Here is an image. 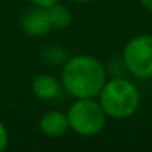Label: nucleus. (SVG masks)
<instances>
[{"mask_svg":"<svg viewBox=\"0 0 152 152\" xmlns=\"http://www.w3.org/2000/svg\"><path fill=\"white\" fill-rule=\"evenodd\" d=\"M106 81L107 70L104 64L91 54L69 57L60 73L63 90L73 99L97 97Z\"/></svg>","mask_w":152,"mask_h":152,"instance_id":"f257e3e1","label":"nucleus"},{"mask_svg":"<svg viewBox=\"0 0 152 152\" xmlns=\"http://www.w3.org/2000/svg\"><path fill=\"white\" fill-rule=\"evenodd\" d=\"M97 100L104 109L107 118L127 119L133 116L140 106V91L134 82L115 76L104 82Z\"/></svg>","mask_w":152,"mask_h":152,"instance_id":"f03ea898","label":"nucleus"},{"mask_svg":"<svg viewBox=\"0 0 152 152\" xmlns=\"http://www.w3.org/2000/svg\"><path fill=\"white\" fill-rule=\"evenodd\" d=\"M67 119L70 130L81 137H93L103 131L107 122V115L97 97L75 99L69 106Z\"/></svg>","mask_w":152,"mask_h":152,"instance_id":"7ed1b4c3","label":"nucleus"},{"mask_svg":"<svg viewBox=\"0 0 152 152\" xmlns=\"http://www.w3.org/2000/svg\"><path fill=\"white\" fill-rule=\"evenodd\" d=\"M122 64L137 79L152 78V34L131 37L122 49Z\"/></svg>","mask_w":152,"mask_h":152,"instance_id":"20e7f679","label":"nucleus"},{"mask_svg":"<svg viewBox=\"0 0 152 152\" xmlns=\"http://www.w3.org/2000/svg\"><path fill=\"white\" fill-rule=\"evenodd\" d=\"M20 27L28 37H43L54 30L48 8L31 6L20 18Z\"/></svg>","mask_w":152,"mask_h":152,"instance_id":"39448f33","label":"nucleus"},{"mask_svg":"<svg viewBox=\"0 0 152 152\" xmlns=\"http://www.w3.org/2000/svg\"><path fill=\"white\" fill-rule=\"evenodd\" d=\"M61 82L51 73H39L31 79L30 90L33 96L43 102L55 100L61 93Z\"/></svg>","mask_w":152,"mask_h":152,"instance_id":"423d86ee","label":"nucleus"},{"mask_svg":"<svg viewBox=\"0 0 152 152\" xmlns=\"http://www.w3.org/2000/svg\"><path fill=\"white\" fill-rule=\"evenodd\" d=\"M39 130L42 131V134H45L46 137H51V139L64 136L70 130L67 115L64 112L55 110V109L45 112L39 119Z\"/></svg>","mask_w":152,"mask_h":152,"instance_id":"0eeeda50","label":"nucleus"},{"mask_svg":"<svg viewBox=\"0 0 152 152\" xmlns=\"http://www.w3.org/2000/svg\"><path fill=\"white\" fill-rule=\"evenodd\" d=\"M48 12L51 17L52 27L55 30H64L72 24V12L66 5L57 2V3L48 6Z\"/></svg>","mask_w":152,"mask_h":152,"instance_id":"6e6552de","label":"nucleus"},{"mask_svg":"<svg viewBox=\"0 0 152 152\" xmlns=\"http://www.w3.org/2000/svg\"><path fill=\"white\" fill-rule=\"evenodd\" d=\"M43 57L45 61L49 64H64L66 60L69 58V54L61 46H51L43 52Z\"/></svg>","mask_w":152,"mask_h":152,"instance_id":"1a4fd4ad","label":"nucleus"},{"mask_svg":"<svg viewBox=\"0 0 152 152\" xmlns=\"http://www.w3.org/2000/svg\"><path fill=\"white\" fill-rule=\"evenodd\" d=\"M9 145V131L6 125L0 121V152H3Z\"/></svg>","mask_w":152,"mask_h":152,"instance_id":"9d476101","label":"nucleus"},{"mask_svg":"<svg viewBox=\"0 0 152 152\" xmlns=\"http://www.w3.org/2000/svg\"><path fill=\"white\" fill-rule=\"evenodd\" d=\"M26 2H28L31 6H40V8H48L57 2H60V0H26Z\"/></svg>","mask_w":152,"mask_h":152,"instance_id":"9b49d317","label":"nucleus"},{"mask_svg":"<svg viewBox=\"0 0 152 152\" xmlns=\"http://www.w3.org/2000/svg\"><path fill=\"white\" fill-rule=\"evenodd\" d=\"M140 5H142L149 14H152V0H140Z\"/></svg>","mask_w":152,"mask_h":152,"instance_id":"f8f14e48","label":"nucleus"},{"mask_svg":"<svg viewBox=\"0 0 152 152\" xmlns=\"http://www.w3.org/2000/svg\"><path fill=\"white\" fill-rule=\"evenodd\" d=\"M72 2H75V3H90L93 0H72Z\"/></svg>","mask_w":152,"mask_h":152,"instance_id":"ddd939ff","label":"nucleus"}]
</instances>
